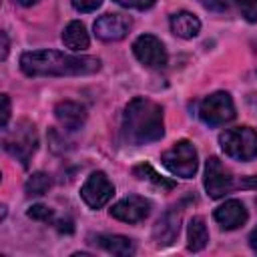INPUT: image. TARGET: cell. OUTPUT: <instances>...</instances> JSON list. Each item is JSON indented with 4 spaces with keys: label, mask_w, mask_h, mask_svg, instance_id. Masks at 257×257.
I'll list each match as a JSON object with an SVG mask.
<instances>
[{
    "label": "cell",
    "mask_w": 257,
    "mask_h": 257,
    "mask_svg": "<svg viewBox=\"0 0 257 257\" xmlns=\"http://www.w3.org/2000/svg\"><path fill=\"white\" fill-rule=\"evenodd\" d=\"M203 183H205V191H207V195L211 199H221V197L229 195L237 187L231 171L217 157L207 159V165H205V181Z\"/></svg>",
    "instance_id": "obj_7"
},
{
    "label": "cell",
    "mask_w": 257,
    "mask_h": 257,
    "mask_svg": "<svg viewBox=\"0 0 257 257\" xmlns=\"http://www.w3.org/2000/svg\"><path fill=\"white\" fill-rule=\"evenodd\" d=\"M149 213H151V201L141 195H128L110 207V217L131 225L145 221Z\"/></svg>",
    "instance_id": "obj_10"
},
{
    "label": "cell",
    "mask_w": 257,
    "mask_h": 257,
    "mask_svg": "<svg viewBox=\"0 0 257 257\" xmlns=\"http://www.w3.org/2000/svg\"><path fill=\"white\" fill-rule=\"evenodd\" d=\"M213 217H215V221H217L223 229L233 231V229H239L241 225H245V221H247L249 215H247V209H245V205H243L241 201L229 199V201H225L221 207L215 209Z\"/></svg>",
    "instance_id": "obj_13"
},
{
    "label": "cell",
    "mask_w": 257,
    "mask_h": 257,
    "mask_svg": "<svg viewBox=\"0 0 257 257\" xmlns=\"http://www.w3.org/2000/svg\"><path fill=\"white\" fill-rule=\"evenodd\" d=\"M8 120H10V98H8V94H2V120H0V126L4 131L8 126Z\"/></svg>",
    "instance_id": "obj_25"
},
{
    "label": "cell",
    "mask_w": 257,
    "mask_h": 257,
    "mask_svg": "<svg viewBox=\"0 0 257 257\" xmlns=\"http://www.w3.org/2000/svg\"><path fill=\"white\" fill-rule=\"evenodd\" d=\"M169 24H171V32L179 38H195L201 30V20L193 12H187V10L175 12Z\"/></svg>",
    "instance_id": "obj_15"
},
{
    "label": "cell",
    "mask_w": 257,
    "mask_h": 257,
    "mask_svg": "<svg viewBox=\"0 0 257 257\" xmlns=\"http://www.w3.org/2000/svg\"><path fill=\"white\" fill-rule=\"evenodd\" d=\"M219 145L223 153L235 161H253L257 157V133L251 126L227 128L219 135Z\"/></svg>",
    "instance_id": "obj_3"
},
{
    "label": "cell",
    "mask_w": 257,
    "mask_h": 257,
    "mask_svg": "<svg viewBox=\"0 0 257 257\" xmlns=\"http://www.w3.org/2000/svg\"><path fill=\"white\" fill-rule=\"evenodd\" d=\"M207 243H209V231H207L205 219L203 217H193L189 221V227H187V249L197 253V251L205 249Z\"/></svg>",
    "instance_id": "obj_18"
},
{
    "label": "cell",
    "mask_w": 257,
    "mask_h": 257,
    "mask_svg": "<svg viewBox=\"0 0 257 257\" xmlns=\"http://www.w3.org/2000/svg\"><path fill=\"white\" fill-rule=\"evenodd\" d=\"M4 149L16 161H20L22 167H28L32 155L38 149V135H36L34 124L28 120H20L16 124V131L4 137Z\"/></svg>",
    "instance_id": "obj_5"
},
{
    "label": "cell",
    "mask_w": 257,
    "mask_h": 257,
    "mask_svg": "<svg viewBox=\"0 0 257 257\" xmlns=\"http://www.w3.org/2000/svg\"><path fill=\"white\" fill-rule=\"evenodd\" d=\"M26 76H84L100 70L96 56H74L58 50H30L20 56Z\"/></svg>",
    "instance_id": "obj_1"
},
{
    "label": "cell",
    "mask_w": 257,
    "mask_h": 257,
    "mask_svg": "<svg viewBox=\"0 0 257 257\" xmlns=\"http://www.w3.org/2000/svg\"><path fill=\"white\" fill-rule=\"evenodd\" d=\"M100 4H102V0H72L74 10H78V12H94Z\"/></svg>",
    "instance_id": "obj_24"
},
{
    "label": "cell",
    "mask_w": 257,
    "mask_h": 257,
    "mask_svg": "<svg viewBox=\"0 0 257 257\" xmlns=\"http://www.w3.org/2000/svg\"><path fill=\"white\" fill-rule=\"evenodd\" d=\"M235 4L247 22L251 24L257 22V0H235Z\"/></svg>",
    "instance_id": "obj_22"
},
{
    "label": "cell",
    "mask_w": 257,
    "mask_h": 257,
    "mask_svg": "<svg viewBox=\"0 0 257 257\" xmlns=\"http://www.w3.org/2000/svg\"><path fill=\"white\" fill-rule=\"evenodd\" d=\"M201 4H203L205 8H209V10H217V12L229 8V0H201Z\"/></svg>",
    "instance_id": "obj_26"
},
{
    "label": "cell",
    "mask_w": 257,
    "mask_h": 257,
    "mask_svg": "<svg viewBox=\"0 0 257 257\" xmlns=\"http://www.w3.org/2000/svg\"><path fill=\"white\" fill-rule=\"evenodd\" d=\"M133 26V20L124 14H102L94 20V34L104 42L122 40Z\"/></svg>",
    "instance_id": "obj_11"
},
{
    "label": "cell",
    "mask_w": 257,
    "mask_h": 257,
    "mask_svg": "<svg viewBox=\"0 0 257 257\" xmlns=\"http://www.w3.org/2000/svg\"><path fill=\"white\" fill-rule=\"evenodd\" d=\"M199 116L209 126H221L235 118V104L229 92L217 90L203 98L199 106Z\"/></svg>",
    "instance_id": "obj_6"
},
{
    "label": "cell",
    "mask_w": 257,
    "mask_h": 257,
    "mask_svg": "<svg viewBox=\"0 0 257 257\" xmlns=\"http://www.w3.org/2000/svg\"><path fill=\"white\" fill-rule=\"evenodd\" d=\"M181 229V213L167 211L153 227V241L157 247H169L177 241Z\"/></svg>",
    "instance_id": "obj_12"
},
{
    "label": "cell",
    "mask_w": 257,
    "mask_h": 257,
    "mask_svg": "<svg viewBox=\"0 0 257 257\" xmlns=\"http://www.w3.org/2000/svg\"><path fill=\"white\" fill-rule=\"evenodd\" d=\"M14 4H20V6H32L34 2H38V0H12Z\"/></svg>",
    "instance_id": "obj_31"
},
{
    "label": "cell",
    "mask_w": 257,
    "mask_h": 257,
    "mask_svg": "<svg viewBox=\"0 0 257 257\" xmlns=\"http://www.w3.org/2000/svg\"><path fill=\"white\" fill-rule=\"evenodd\" d=\"M56 229L60 233H72L74 227H72V221L70 219H64V221H56Z\"/></svg>",
    "instance_id": "obj_27"
},
{
    "label": "cell",
    "mask_w": 257,
    "mask_h": 257,
    "mask_svg": "<svg viewBox=\"0 0 257 257\" xmlns=\"http://www.w3.org/2000/svg\"><path fill=\"white\" fill-rule=\"evenodd\" d=\"M239 187H245V189L253 187V189H257V177H251V179H247V181H241Z\"/></svg>",
    "instance_id": "obj_29"
},
{
    "label": "cell",
    "mask_w": 257,
    "mask_h": 257,
    "mask_svg": "<svg viewBox=\"0 0 257 257\" xmlns=\"http://www.w3.org/2000/svg\"><path fill=\"white\" fill-rule=\"evenodd\" d=\"M133 175H135L137 179H141V181H149V183H153V185L159 187V189H165V191L175 189V181H171V179H167V177H161L149 163L135 165V167H133Z\"/></svg>",
    "instance_id": "obj_19"
},
{
    "label": "cell",
    "mask_w": 257,
    "mask_h": 257,
    "mask_svg": "<svg viewBox=\"0 0 257 257\" xmlns=\"http://www.w3.org/2000/svg\"><path fill=\"white\" fill-rule=\"evenodd\" d=\"M50 187H52V177H50L48 173H42V171L32 173V175L28 177V181L24 183V191H26L28 197H40V195H44Z\"/></svg>",
    "instance_id": "obj_20"
},
{
    "label": "cell",
    "mask_w": 257,
    "mask_h": 257,
    "mask_svg": "<svg viewBox=\"0 0 257 257\" xmlns=\"http://www.w3.org/2000/svg\"><path fill=\"white\" fill-rule=\"evenodd\" d=\"M92 239L106 253L120 255V257H128V255L135 253V243L124 235H96Z\"/></svg>",
    "instance_id": "obj_17"
},
{
    "label": "cell",
    "mask_w": 257,
    "mask_h": 257,
    "mask_svg": "<svg viewBox=\"0 0 257 257\" xmlns=\"http://www.w3.org/2000/svg\"><path fill=\"white\" fill-rule=\"evenodd\" d=\"M133 54L147 68H165L169 60L165 44L153 34H141L133 42Z\"/></svg>",
    "instance_id": "obj_8"
},
{
    "label": "cell",
    "mask_w": 257,
    "mask_h": 257,
    "mask_svg": "<svg viewBox=\"0 0 257 257\" xmlns=\"http://www.w3.org/2000/svg\"><path fill=\"white\" fill-rule=\"evenodd\" d=\"M62 44H64L66 48L74 50V52L88 48L90 38H88L86 26H84L80 20H72V22H68L66 28L62 30Z\"/></svg>",
    "instance_id": "obj_16"
},
{
    "label": "cell",
    "mask_w": 257,
    "mask_h": 257,
    "mask_svg": "<svg viewBox=\"0 0 257 257\" xmlns=\"http://www.w3.org/2000/svg\"><path fill=\"white\" fill-rule=\"evenodd\" d=\"M8 46H10V42H8V34L2 32V54H0L2 60H6V56H8Z\"/></svg>",
    "instance_id": "obj_28"
},
{
    "label": "cell",
    "mask_w": 257,
    "mask_h": 257,
    "mask_svg": "<svg viewBox=\"0 0 257 257\" xmlns=\"http://www.w3.org/2000/svg\"><path fill=\"white\" fill-rule=\"evenodd\" d=\"M249 245H251V249L257 253V227L251 231V235H249Z\"/></svg>",
    "instance_id": "obj_30"
},
{
    "label": "cell",
    "mask_w": 257,
    "mask_h": 257,
    "mask_svg": "<svg viewBox=\"0 0 257 257\" xmlns=\"http://www.w3.org/2000/svg\"><path fill=\"white\" fill-rule=\"evenodd\" d=\"M26 215H28L30 219L42 221V223H52V221H54V211H52L50 207H46V205H32V207L26 211Z\"/></svg>",
    "instance_id": "obj_21"
},
{
    "label": "cell",
    "mask_w": 257,
    "mask_h": 257,
    "mask_svg": "<svg viewBox=\"0 0 257 257\" xmlns=\"http://www.w3.org/2000/svg\"><path fill=\"white\" fill-rule=\"evenodd\" d=\"M161 163L165 165V169L169 173H173L181 179H193L199 169L197 149L187 139L177 141L169 151H165L161 155Z\"/></svg>",
    "instance_id": "obj_4"
},
{
    "label": "cell",
    "mask_w": 257,
    "mask_h": 257,
    "mask_svg": "<svg viewBox=\"0 0 257 257\" xmlns=\"http://www.w3.org/2000/svg\"><path fill=\"white\" fill-rule=\"evenodd\" d=\"M54 116H56V120L60 122L62 128H66V131H78V128H82V124L86 120V108L82 104H78V102L62 100V102L56 104Z\"/></svg>",
    "instance_id": "obj_14"
},
{
    "label": "cell",
    "mask_w": 257,
    "mask_h": 257,
    "mask_svg": "<svg viewBox=\"0 0 257 257\" xmlns=\"http://www.w3.org/2000/svg\"><path fill=\"white\" fill-rule=\"evenodd\" d=\"M118 6H124V8H135V10H147L151 8L157 0H114Z\"/></svg>",
    "instance_id": "obj_23"
},
{
    "label": "cell",
    "mask_w": 257,
    "mask_h": 257,
    "mask_svg": "<svg viewBox=\"0 0 257 257\" xmlns=\"http://www.w3.org/2000/svg\"><path fill=\"white\" fill-rule=\"evenodd\" d=\"M114 195V185L108 181V177L102 171H94L88 175V179L80 187V197L90 209L104 207Z\"/></svg>",
    "instance_id": "obj_9"
},
{
    "label": "cell",
    "mask_w": 257,
    "mask_h": 257,
    "mask_svg": "<svg viewBox=\"0 0 257 257\" xmlns=\"http://www.w3.org/2000/svg\"><path fill=\"white\" fill-rule=\"evenodd\" d=\"M165 135L163 108L145 96H135L122 114V139L128 145L141 147L161 141Z\"/></svg>",
    "instance_id": "obj_2"
}]
</instances>
